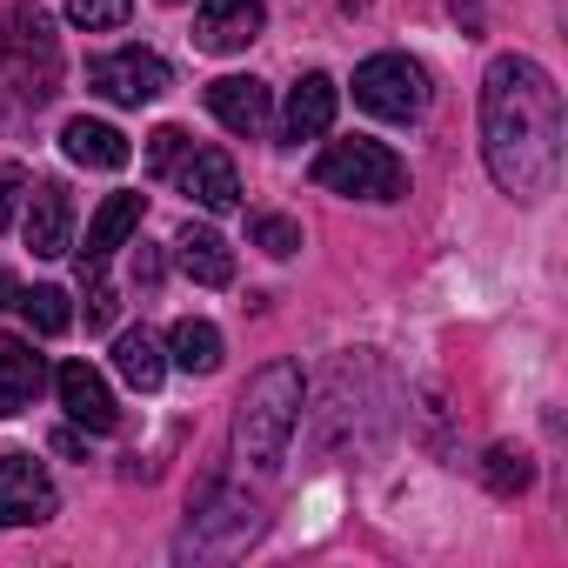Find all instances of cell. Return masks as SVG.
I'll list each match as a JSON object with an SVG mask.
<instances>
[{
	"label": "cell",
	"instance_id": "1",
	"mask_svg": "<svg viewBox=\"0 0 568 568\" xmlns=\"http://www.w3.org/2000/svg\"><path fill=\"white\" fill-rule=\"evenodd\" d=\"M561 88L541 61L501 54L481 74V161L501 194L541 201L561 174Z\"/></svg>",
	"mask_w": 568,
	"mask_h": 568
},
{
	"label": "cell",
	"instance_id": "2",
	"mask_svg": "<svg viewBox=\"0 0 568 568\" xmlns=\"http://www.w3.org/2000/svg\"><path fill=\"white\" fill-rule=\"evenodd\" d=\"M61 94V34L54 14L34 0L8 8V34H0V121H34Z\"/></svg>",
	"mask_w": 568,
	"mask_h": 568
},
{
	"label": "cell",
	"instance_id": "3",
	"mask_svg": "<svg viewBox=\"0 0 568 568\" xmlns=\"http://www.w3.org/2000/svg\"><path fill=\"white\" fill-rule=\"evenodd\" d=\"M302 402H308V382L295 362H267L247 388H241V408H234V455L254 462V468H274L281 448L295 442L302 428Z\"/></svg>",
	"mask_w": 568,
	"mask_h": 568
},
{
	"label": "cell",
	"instance_id": "4",
	"mask_svg": "<svg viewBox=\"0 0 568 568\" xmlns=\"http://www.w3.org/2000/svg\"><path fill=\"white\" fill-rule=\"evenodd\" d=\"M315 187L355 194V201H402L408 194V168L382 141H328L315 154Z\"/></svg>",
	"mask_w": 568,
	"mask_h": 568
},
{
	"label": "cell",
	"instance_id": "5",
	"mask_svg": "<svg viewBox=\"0 0 568 568\" xmlns=\"http://www.w3.org/2000/svg\"><path fill=\"white\" fill-rule=\"evenodd\" d=\"M355 101L375 114V121H415L428 108V74L408 61V54H368L355 68Z\"/></svg>",
	"mask_w": 568,
	"mask_h": 568
},
{
	"label": "cell",
	"instance_id": "6",
	"mask_svg": "<svg viewBox=\"0 0 568 568\" xmlns=\"http://www.w3.org/2000/svg\"><path fill=\"white\" fill-rule=\"evenodd\" d=\"M88 81H94V94L114 101V108H148V101L168 94V61L148 54V48H121V54H101V61L88 68Z\"/></svg>",
	"mask_w": 568,
	"mask_h": 568
},
{
	"label": "cell",
	"instance_id": "7",
	"mask_svg": "<svg viewBox=\"0 0 568 568\" xmlns=\"http://www.w3.org/2000/svg\"><path fill=\"white\" fill-rule=\"evenodd\" d=\"M61 508L48 468L34 455H0V521L8 528H41L48 515Z\"/></svg>",
	"mask_w": 568,
	"mask_h": 568
},
{
	"label": "cell",
	"instance_id": "8",
	"mask_svg": "<svg viewBox=\"0 0 568 568\" xmlns=\"http://www.w3.org/2000/svg\"><path fill=\"white\" fill-rule=\"evenodd\" d=\"M267 28V8L261 0H201V14H194V48L207 54H241L254 48Z\"/></svg>",
	"mask_w": 568,
	"mask_h": 568
},
{
	"label": "cell",
	"instance_id": "9",
	"mask_svg": "<svg viewBox=\"0 0 568 568\" xmlns=\"http://www.w3.org/2000/svg\"><path fill=\"white\" fill-rule=\"evenodd\" d=\"M54 395H61V408L88 428V435H114V422H121V408H114V388L88 368V362H61V375H54Z\"/></svg>",
	"mask_w": 568,
	"mask_h": 568
},
{
	"label": "cell",
	"instance_id": "10",
	"mask_svg": "<svg viewBox=\"0 0 568 568\" xmlns=\"http://www.w3.org/2000/svg\"><path fill=\"white\" fill-rule=\"evenodd\" d=\"M207 114L227 134H261L274 121V101H267V88L254 74H221V81H207Z\"/></svg>",
	"mask_w": 568,
	"mask_h": 568
},
{
	"label": "cell",
	"instance_id": "11",
	"mask_svg": "<svg viewBox=\"0 0 568 568\" xmlns=\"http://www.w3.org/2000/svg\"><path fill=\"white\" fill-rule=\"evenodd\" d=\"M174 181H181V194L201 201L207 214H227V207L241 201V174H234V161H227L221 148H194V154L174 168Z\"/></svg>",
	"mask_w": 568,
	"mask_h": 568
},
{
	"label": "cell",
	"instance_id": "12",
	"mask_svg": "<svg viewBox=\"0 0 568 568\" xmlns=\"http://www.w3.org/2000/svg\"><path fill=\"white\" fill-rule=\"evenodd\" d=\"M141 194H108L101 207H94V221H88V247H81V281H101V267H108V254L141 227Z\"/></svg>",
	"mask_w": 568,
	"mask_h": 568
},
{
	"label": "cell",
	"instance_id": "13",
	"mask_svg": "<svg viewBox=\"0 0 568 568\" xmlns=\"http://www.w3.org/2000/svg\"><path fill=\"white\" fill-rule=\"evenodd\" d=\"M28 247H34L41 261H54V254L74 247V201H68L61 181H41V187L28 194Z\"/></svg>",
	"mask_w": 568,
	"mask_h": 568
},
{
	"label": "cell",
	"instance_id": "14",
	"mask_svg": "<svg viewBox=\"0 0 568 568\" xmlns=\"http://www.w3.org/2000/svg\"><path fill=\"white\" fill-rule=\"evenodd\" d=\"M335 108H342V88L328 74H302L295 94H288V114H281V134L288 141H322L335 128Z\"/></svg>",
	"mask_w": 568,
	"mask_h": 568
},
{
	"label": "cell",
	"instance_id": "15",
	"mask_svg": "<svg viewBox=\"0 0 568 568\" xmlns=\"http://www.w3.org/2000/svg\"><path fill=\"white\" fill-rule=\"evenodd\" d=\"M174 261H181V274L187 281H201V288H227V281H234V247L214 234V227H181L174 234Z\"/></svg>",
	"mask_w": 568,
	"mask_h": 568
},
{
	"label": "cell",
	"instance_id": "16",
	"mask_svg": "<svg viewBox=\"0 0 568 568\" xmlns=\"http://www.w3.org/2000/svg\"><path fill=\"white\" fill-rule=\"evenodd\" d=\"M61 148H68V161H81V168H128V134L108 128V121H88V114L61 128Z\"/></svg>",
	"mask_w": 568,
	"mask_h": 568
},
{
	"label": "cell",
	"instance_id": "17",
	"mask_svg": "<svg viewBox=\"0 0 568 568\" xmlns=\"http://www.w3.org/2000/svg\"><path fill=\"white\" fill-rule=\"evenodd\" d=\"M41 355L28 348V342H0V415H21V408H34V395H41Z\"/></svg>",
	"mask_w": 568,
	"mask_h": 568
},
{
	"label": "cell",
	"instance_id": "18",
	"mask_svg": "<svg viewBox=\"0 0 568 568\" xmlns=\"http://www.w3.org/2000/svg\"><path fill=\"white\" fill-rule=\"evenodd\" d=\"M221 328L214 322H201V315H187V322H174V335H168V362L174 368H187V375H214L221 368Z\"/></svg>",
	"mask_w": 568,
	"mask_h": 568
},
{
	"label": "cell",
	"instance_id": "19",
	"mask_svg": "<svg viewBox=\"0 0 568 568\" xmlns=\"http://www.w3.org/2000/svg\"><path fill=\"white\" fill-rule=\"evenodd\" d=\"M114 368H121V382H128V388L154 395V388H161V375H168V355H161V342H154L148 328H128V335L114 342Z\"/></svg>",
	"mask_w": 568,
	"mask_h": 568
},
{
	"label": "cell",
	"instance_id": "20",
	"mask_svg": "<svg viewBox=\"0 0 568 568\" xmlns=\"http://www.w3.org/2000/svg\"><path fill=\"white\" fill-rule=\"evenodd\" d=\"M14 302H21V315H28L34 335H68V328H74L68 288H28V295H14Z\"/></svg>",
	"mask_w": 568,
	"mask_h": 568
},
{
	"label": "cell",
	"instance_id": "21",
	"mask_svg": "<svg viewBox=\"0 0 568 568\" xmlns=\"http://www.w3.org/2000/svg\"><path fill=\"white\" fill-rule=\"evenodd\" d=\"M481 475H488V488H495V495H521V488L535 481V462H528V448L495 442V448L481 455Z\"/></svg>",
	"mask_w": 568,
	"mask_h": 568
},
{
	"label": "cell",
	"instance_id": "22",
	"mask_svg": "<svg viewBox=\"0 0 568 568\" xmlns=\"http://www.w3.org/2000/svg\"><path fill=\"white\" fill-rule=\"evenodd\" d=\"M247 241H254L261 254H274V261H288V254L302 247V227H295L288 214H254V221H247Z\"/></svg>",
	"mask_w": 568,
	"mask_h": 568
},
{
	"label": "cell",
	"instance_id": "23",
	"mask_svg": "<svg viewBox=\"0 0 568 568\" xmlns=\"http://www.w3.org/2000/svg\"><path fill=\"white\" fill-rule=\"evenodd\" d=\"M128 14H134V0H68V21L88 28V34H108V28H121Z\"/></svg>",
	"mask_w": 568,
	"mask_h": 568
},
{
	"label": "cell",
	"instance_id": "24",
	"mask_svg": "<svg viewBox=\"0 0 568 568\" xmlns=\"http://www.w3.org/2000/svg\"><path fill=\"white\" fill-rule=\"evenodd\" d=\"M181 154H187V134H181V128H154V141H148V168H154V174H174Z\"/></svg>",
	"mask_w": 568,
	"mask_h": 568
},
{
	"label": "cell",
	"instance_id": "25",
	"mask_svg": "<svg viewBox=\"0 0 568 568\" xmlns=\"http://www.w3.org/2000/svg\"><path fill=\"white\" fill-rule=\"evenodd\" d=\"M114 288H108V281H88V328H114Z\"/></svg>",
	"mask_w": 568,
	"mask_h": 568
},
{
	"label": "cell",
	"instance_id": "26",
	"mask_svg": "<svg viewBox=\"0 0 568 568\" xmlns=\"http://www.w3.org/2000/svg\"><path fill=\"white\" fill-rule=\"evenodd\" d=\"M21 187H28V174H21L14 161H0V227L14 221V201H21Z\"/></svg>",
	"mask_w": 568,
	"mask_h": 568
},
{
	"label": "cell",
	"instance_id": "27",
	"mask_svg": "<svg viewBox=\"0 0 568 568\" xmlns=\"http://www.w3.org/2000/svg\"><path fill=\"white\" fill-rule=\"evenodd\" d=\"M8 295H14V288H8V267H0V308H8Z\"/></svg>",
	"mask_w": 568,
	"mask_h": 568
}]
</instances>
